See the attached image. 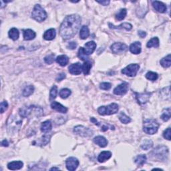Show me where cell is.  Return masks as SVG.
<instances>
[{"instance_id": "cell-12", "label": "cell", "mask_w": 171, "mask_h": 171, "mask_svg": "<svg viewBox=\"0 0 171 171\" xmlns=\"http://www.w3.org/2000/svg\"><path fill=\"white\" fill-rule=\"evenodd\" d=\"M128 86L126 83L124 82L123 84L118 85V86L116 87L114 90V93L116 95H124L126 94L128 91Z\"/></svg>"}, {"instance_id": "cell-19", "label": "cell", "mask_w": 171, "mask_h": 171, "mask_svg": "<svg viewBox=\"0 0 171 171\" xmlns=\"http://www.w3.org/2000/svg\"><path fill=\"white\" fill-rule=\"evenodd\" d=\"M94 142L102 148H104L108 145V141L104 136H98L94 138Z\"/></svg>"}, {"instance_id": "cell-47", "label": "cell", "mask_w": 171, "mask_h": 171, "mask_svg": "<svg viewBox=\"0 0 171 171\" xmlns=\"http://www.w3.org/2000/svg\"><path fill=\"white\" fill-rule=\"evenodd\" d=\"M77 47V43L75 42V41H71L69 43H68L67 46V48L70 50H74V49L76 48Z\"/></svg>"}, {"instance_id": "cell-33", "label": "cell", "mask_w": 171, "mask_h": 171, "mask_svg": "<svg viewBox=\"0 0 171 171\" xmlns=\"http://www.w3.org/2000/svg\"><path fill=\"white\" fill-rule=\"evenodd\" d=\"M146 46L149 48H152V47L158 48V46H159V40H158V38L157 37L153 38L151 39L150 41H148Z\"/></svg>"}, {"instance_id": "cell-48", "label": "cell", "mask_w": 171, "mask_h": 171, "mask_svg": "<svg viewBox=\"0 0 171 171\" xmlns=\"http://www.w3.org/2000/svg\"><path fill=\"white\" fill-rule=\"evenodd\" d=\"M65 78H66V74H64V73H61V74H58L57 78H56V81L60 82L64 79Z\"/></svg>"}, {"instance_id": "cell-8", "label": "cell", "mask_w": 171, "mask_h": 171, "mask_svg": "<svg viewBox=\"0 0 171 171\" xmlns=\"http://www.w3.org/2000/svg\"><path fill=\"white\" fill-rule=\"evenodd\" d=\"M139 68H140V66L137 63H131L128 66L124 68L122 70V73L129 77H134L137 74Z\"/></svg>"}, {"instance_id": "cell-53", "label": "cell", "mask_w": 171, "mask_h": 171, "mask_svg": "<svg viewBox=\"0 0 171 171\" xmlns=\"http://www.w3.org/2000/svg\"><path fill=\"white\" fill-rule=\"evenodd\" d=\"M108 126H102V129H101V130L102 131H106L107 130H108Z\"/></svg>"}, {"instance_id": "cell-30", "label": "cell", "mask_w": 171, "mask_h": 171, "mask_svg": "<svg viewBox=\"0 0 171 171\" xmlns=\"http://www.w3.org/2000/svg\"><path fill=\"white\" fill-rule=\"evenodd\" d=\"M161 66L164 68H169L171 65V58L170 54H168L167 56L163 58L162 60L160 61Z\"/></svg>"}, {"instance_id": "cell-40", "label": "cell", "mask_w": 171, "mask_h": 171, "mask_svg": "<svg viewBox=\"0 0 171 171\" xmlns=\"http://www.w3.org/2000/svg\"><path fill=\"white\" fill-rule=\"evenodd\" d=\"M58 94V88L56 86H53L52 88V89L50 90V100H54L56 96H57Z\"/></svg>"}, {"instance_id": "cell-39", "label": "cell", "mask_w": 171, "mask_h": 171, "mask_svg": "<svg viewBox=\"0 0 171 171\" xmlns=\"http://www.w3.org/2000/svg\"><path fill=\"white\" fill-rule=\"evenodd\" d=\"M78 56L82 60H84V61L88 60V56L85 53L84 50V48H80L79 49V50H78Z\"/></svg>"}, {"instance_id": "cell-36", "label": "cell", "mask_w": 171, "mask_h": 171, "mask_svg": "<svg viewBox=\"0 0 171 171\" xmlns=\"http://www.w3.org/2000/svg\"><path fill=\"white\" fill-rule=\"evenodd\" d=\"M119 119L121 121V123L123 124H128L131 122V118L128 116H126L123 112H122L119 115Z\"/></svg>"}, {"instance_id": "cell-27", "label": "cell", "mask_w": 171, "mask_h": 171, "mask_svg": "<svg viewBox=\"0 0 171 171\" xmlns=\"http://www.w3.org/2000/svg\"><path fill=\"white\" fill-rule=\"evenodd\" d=\"M90 35V31L89 29L87 26H84L82 27L81 30H80V37L82 40H86Z\"/></svg>"}, {"instance_id": "cell-49", "label": "cell", "mask_w": 171, "mask_h": 171, "mask_svg": "<svg viewBox=\"0 0 171 171\" xmlns=\"http://www.w3.org/2000/svg\"><path fill=\"white\" fill-rule=\"evenodd\" d=\"M98 3L104 6H106L110 4V1L109 0H104V1H96Z\"/></svg>"}, {"instance_id": "cell-16", "label": "cell", "mask_w": 171, "mask_h": 171, "mask_svg": "<svg viewBox=\"0 0 171 171\" xmlns=\"http://www.w3.org/2000/svg\"><path fill=\"white\" fill-rule=\"evenodd\" d=\"M51 107L52 108L58 112H61V113H66L68 111V109L66 107H65L64 106H63L60 103H58L57 102H53L52 104H51Z\"/></svg>"}, {"instance_id": "cell-37", "label": "cell", "mask_w": 171, "mask_h": 171, "mask_svg": "<svg viewBox=\"0 0 171 171\" xmlns=\"http://www.w3.org/2000/svg\"><path fill=\"white\" fill-rule=\"evenodd\" d=\"M71 90L68 88H63L60 91V96L63 99H66L70 96L71 94Z\"/></svg>"}, {"instance_id": "cell-28", "label": "cell", "mask_w": 171, "mask_h": 171, "mask_svg": "<svg viewBox=\"0 0 171 171\" xmlns=\"http://www.w3.org/2000/svg\"><path fill=\"white\" fill-rule=\"evenodd\" d=\"M8 34H9V37L14 41H16L18 40L19 36V33L18 30L15 28H11V30L9 31Z\"/></svg>"}, {"instance_id": "cell-14", "label": "cell", "mask_w": 171, "mask_h": 171, "mask_svg": "<svg viewBox=\"0 0 171 171\" xmlns=\"http://www.w3.org/2000/svg\"><path fill=\"white\" fill-rule=\"evenodd\" d=\"M84 47V52L87 56H88L94 52L95 49L96 48V43L93 41H88V42L86 43Z\"/></svg>"}, {"instance_id": "cell-2", "label": "cell", "mask_w": 171, "mask_h": 171, "mask_svg": "<svg viewBox=\"0 0 171 171\" xmlns=\"http://www.w3.org/2000/svg\"><path fill=\"white\" fill-rule=\"evenodd\" d=\"M19 114L22 118H28L31 116L40 117L43 114V109L36 106H24L19 109Z\"/></svg>"}, {"instance_id": "cell-3", "label": "cell", "mask_w": 171, "mask_h": 171, "mask_svg": "<svg viewBox=\"0 0 171 171\" xmlns=\"http://www.w3.org/2000/svg\"><path fill=\"white\" fill-rule=\"evenodd\" d=\"M22 120L16 116H11L7 122V128L8 131L11 134H15L21 128Z\"/></svg>"}, {"instance_id": "cell-29", "label": "cell", "mask_w": 171, "mask_h": 171, "mask_svg": "<svg viewBox=\"0 0 171 171\" xmlns=\"http://www.w3.org/2000/svg\"><path fill=\"white\" fill-rule=\"evenodd\" d=\"M146 162V156L145 155H140L135 158V163L138 167H142Z\"/></svg>"}, {"instance_id": "cell-20", "label": "cell", "mask_w": 171, "mask_h": 171, "mask_svg": "<svg viewBox=\"0 0 171 171\" xmlns=\"http://www.w3.org/2000/svg\"><path fill=\"white\" fill-rule=\"evenodd\" d=\"M24 163L21 161H14L9 162L8 165V169L11 170H19L23 167Z\"/></svg>"}, {"instance_id": "cell-46", "label": "cell", "mask_w": 171, "mask_h": 171, "mask_svg": "<svg viewBox=\"0 0 171 171\" xmlns=\"http://www.w3.org/2000/svg\"><path fill=\"white\" fill-rule=\"evenodd\" d=\"M164 138L167 139L168 140H170V128H168L167 130H165L163 133Z\"/></svg>"}, {"instance_id": "cell-42", "label": "cell", "mask_w": 171, "mask_h": 171, "mask_svg": "<svg viewBox=\"0 0 171 171\" xmlns=\"http://www.w3.org/2000/svg\"><path fill=\"white\" fill-rule=\"evenodd\" d=\"M44 61L46 63L48 64H52L54 61V55L53 54H50L46 56L44 58Z\"/></svg>"}, {"instance_id": "cell-54", "label": "cell", "mask_w": 171, "mask_h": 171, "mask_svg": "<svg viewBox=\"0 0 171 171\" xmlns=\"http://www.w3.org/2000/svg\"><path fill=\"white\" fill-rule=\"evenodd\" d=\"M59 170V168H56V167H53L52 168H50V170Z\"/></svg>"}, {"instance_id": "cell-31", "label": "cell", "mask_w": 171, "mask_h": 171, "mask_svg": "<svg viewBox=\"0 0 171 171\" xmlns=\"http://www.w3.org/2000/svg\"><path fill=\"white\" fill-rule=\"evenodd\" d=\"M92 68V63L89 60L85 61V62L82 66V72L84 75H88L90 74V69Z\"/></svg>"}, {"instance_id": "cell-5", "label": "cell", "mask_w": 171, "mask_h": 171, "mask_svg": "<svg viewBox=\"0 0 171 171\" xmlns=\"http://www.w3.org/2000/svg\"><path fill=\"white\" fill-rule=\"evenodd\" d=\"M31 18L38 22H42L47 18V13L41 8L40 5L37 4L34 7L33 10L31 13Z\"/></svg>"}, {"instance_id": "cell-45", "label": "cell", "mask_w": 171, "mask_h": 171, "mask_svg": "<svg viewBox=\"0 0 171 171\" xmlns=\"http://www.w3.org/2000/svg\"><path fill=\"white\" fill-rule=\"evenodd\" d=\"M8 108V104L6 101H3L1 102V106H0V109H1V113H4V112Z\"/></svg>"}, {"instance_id": "cell-32", "label": "cell", "mask_w": 171, "mask_h": 171, "mask_svg": "<svg viewBox=\"0 0 171 171\" xmlns=\"http://www.w3.org/2000/svg\"><path fill=\"white\" fill-rule=\"evenodd\" d=\"M170 112H171V110H170V108L164 109L163 111H162V115H161V116H160L161 119H162V120L165 121V122L168 121V120L170 118Z\"/></svg>"}, {"instance_id": "cell-35", "label": "cell", "mask_w": 171, "mask_h": 171, "mask_svg": "<svg viewBox=\"0 0 171 171\" xmlns=\"http://www.w3.org/2000/svg\"><path fill=\"white\" fill-rule=\"evenodd\" d=\"M127 14V10L126 9H121L116 14V19L118 21H122L125 18Z\"/></svg>"}, {"instance_id": "cell-1", "label": "cell", "mask_w": 171, "mask_h": 171, "mask_svg": "<svg viewBox=\"0 0 171 171\" xmlns=\"http://www.w3.org/2000/svg\"><path fill=\"white\" fill-rule=\"evenodd\" d=\"M82 19L76 14L68 16L61 24L60 34L64 40H68L74 37L78 32Z\"/></svg>"}, {"instance_id": "cell-13", "label": "cell", "mask_w": 171, "mask_h": 171, "mask_svg": "<svg viewBox=\"0 0 171 171\" xmlns=\"http://www.w3.org/2000/svg\"><path fill=\"white\" fill-rule=\"evenodd\" d=\"M68 70H69V72L70 74L74 75H79L81 74L82 71V66L79 63H73V64L70 66L69 68H68Z\"/></svg>"}, {"instance_id": "cell-51", "label": "cell", "mask_w": 171, "mask_h": 171, "mask_svg": "<svg viewBox=\"0 0 171 171\" xmlns=\"http://www.w3.org/2000/svg\"><path fill=\"white\" fill-rule=\"evenodd\" d=\"M1 146H6V147H7V146H9V142H8V140H6V139H5V140H4L3 141L1 142Z\"/></svg>"}, {"instance_id": "cell-10", "label": "cell", "mask_w": 171, "mask_h": 171, "mask_svg": "<svg viewBox=\"0 0 171 171\" xmlns=\"http://www.w3.org/2000/svg\"><path fill=\"white\" fill-rule=\"evenodd\" d=\"M128 50V47L126 44L121 42L114 43L111 46V50L114 53H123L125 52Z\"/></svg>"}, {"instance_id": "cell-6", "label": "cell", "mask_w": 171, "mask_h": 171, "mask_svg": "<svg viewBox=\"0 0 171 171\" xmlns=\"http://www.w3.org/2000/svg\"><path fill=\"white\" fill-rule=\"evenodd\" d=\"M152 156L154 158L158 160L159 161L165 160L167 158L168 155V148L165 146H158L152 152Z\"/></svg>"}, {"instance_id": "cell-9", "label": "cell", "mask_w": 171, "mask_h": 171, "mask_svg": "<svg viewBox=\"0 0 171 171\" xmlns=\"http://www.w3.org/2000/svg\"><path fill=\"white\" fill-rule=\"evenodd\" d=\"M74 132L78 135L83 136V137H90L93 135V131L91 129L83 126H76L74 127Z\"/></svg>"}, {"instance_id": "cell-18", "label": "cell", "mask_w": 171, "mask_h": 171, "mask_svg": "<svg viewBox=\"0 0 171 171\" xmlns=\"http://www.w3.org/2000/svg\"><path fill=\"white\" fill-rule=\"evenodd\" d=\"M130 52L134 54H139L141 52V43L140 41H135L132 43L129 48Z\"/></svg>"}, {"instance_id": "cell-11", "label": "cell", "mask_w": 171, "mask_h": 171, "mask_svg": "<svg viewBox=\"0 0 171 171\" xmlns=\"http://www.w3.org/2000/svg\"><path fill=\"white\" fill-rule=\"evenodd\" d=\"M66 165L68 170L74 171L79 165V160L75 157H70L66 160Z\"/></svg>"}, {"instance_id": "cell-43", "label": "cell", "mask_w": 171, "mask_h": 171, "mask_svg": "<svg viewBox=\"0 0 171 171\" xmlns=\"http://www.w3.org/2000/svg\"><path fill=\"white\" fill-rule=\"evenodd\" d=\"M51 135H45L43 136L42 138L41 139V145H46L50 142Z\"/></svg>"}, {"instance_id": "cell-50", "label": "cell", "mask_w": 171, "mask_h": 171, "mask_svg": "<svg viewBox=\"0 0 171 171\" xmlns=\"http://www.w3.org/2000/svg\"><path fill=\"white\" fill-rule=\"evenodd\" d=\"M138 36H140V37L142 38L146 37V33L145 32V31H142V30L138 31Z\"/></svg>"}, {"instance_id": "cell-52", "label": "cell", "mask_w": 171, "mask_h": 171, "mask_svg": "<svg viewBox=\"0 0 171 171\" xmlns=\"http://www.w3.org/2000/svg\"><path fill=\"white\" fill-rule=\"evenodd\" d=\"M90 121H91L92 123H93L94 124H96V125H98V126L99 125V124H98V121L94 118H90Z\"/></svg>"}, {"instance_id": "cell-15", "label": "cell", "mask_w": 171, "mask_h": 171, "mask_svg": "<svg viewBox=\"0 0 171 171\" xmlns=\"http://www.w3.org/2000/svg\"><path fill=\"white\" fill-rule=\"evenodd\" d=\"M151 96V93H143V94H138L136 93V100L139 104H145L147 102L149 99H150Z\"/></svg>"}, {"instance_id": "cell-26", "label": "cell", "mask_w": 171, "mask_h": 171, "mask_svg": "<svg viewBox=\"0 0 171 171\" xmlns=\"http://www.w3.org/2000/svg\"><path fill=\"white\" fill-rule=\"evenodd\" d=\"M108 25L110 28L112 29H125V30L127 31H130V30H132V28H133V26H132L130 24H128V23L122 24L118 26H115L112 25V24H111L110 23Z\"/></svg>"}, {"instance_id": "cell-25", "label": "cell", "mask_w": 171, "mask_h": 171, "mask_svg": "<svg viewBox=\"0 0 171 171\" xmlns=\"http://www.w3.org/2000/svg\"><path fill=\"white\" fill-rule=\"evenodd\" d=\"M56 60L61 66H66L68 63V62H69V58L66 55H61L58 56Z\"/></svg>"}, {"instance_id": "cell-7", "label": "cell", "mask_w": 171, "mask_h": 171, "mask_svg": "<svg viewBox=\"0 0 171 171\" xmlns=\"http://www.w3.org/2000/svg\"><path fill=\"white\" fill-rule=\"evenodd\" d=\"M118 111V105L116 103H112L106 106H101L98 109V112L100 115H111L116 114Z\"/></svg>"}, {"instance_id": "cell-41", "label": "cell", "mask_w": 171, "mask_h": 171, "mask_svg": "<svg viewBox=\"0 0 171 171\" xmlns=\"http://www.w3.org/2000/svg\"><path fill=\"white\" fill-rule=\"evenodd\" d=\"M152 146H153V142L152 141H151L150 140H146L145 141V142L141 145V148H142L143 150H147L150 148H152Z\"/></svg>"}, {"instance_id": "cell-38", "label": "cell", "mask_w": 171, "mask_h": 171, "mask_svg": "<svg viewBox=\"0 0 171 171\" xmlns=\"http://www.w3.org/2000/svg\"><path fill=\"white\" fill-rule=\"evenodd\" d=\"M158 76L157 73L153 72H148L146 74V79L150 80V81H155V80L158 79Z\"/></svg>"}, {"instance_id": "cell-44", "label": "cell", "mask_w": 171, "mask_h": 171, "mask_svg": "<svg viewBox=\"0 0 171 171\" xmlns=\"http://www.w3.org/2000/svg\"><path fill=\"white\" fill-rule=\"evenodd\" d=\"M100 88L102 90H108L111 88V84L108 82H103L100 85Z\"/></svg>"}, {"instance_id": "cell-17", "label": "cell", "mask_w": 171, "mask_h": 171, "mask_svg": "<svg viewBox=\"0 0 171 171\" xmlns=\"http://www.w3.org/2000/svg\"><path fill=\"white\" fill-rule=\"evenodd\" d=\"M152 6L156 11L160 12V13H165L167 11V6L165 4L160 1H152Z\"/></svg>"}, {"instance_id": "cell-22", "label": "cell", "mask_w": 171, "mask_h": 171, "mask_svg": "<svg viewBox=\"0 0 171 171\" xmlns=\"http://www.w3.org/2000/svg\"><path fill=\"white\" fill-rule=\"evenodd\" d=\"M112 156V153L110 151H103L100 154L98 157V160L99 162H104L105 161L108 160Z\"/></svg>"}, {"instance_id": "cell-23", "label": "cell", "mask_w": 171, "mask_h": 171, "mask_svg": "<svg viewBox=\"0 0 171 171\" xmlns=\"http://www.w3.org/2000/svg\"><path fill=\"white\" fill-rule=\"evenodd\" d=\"M56 35V32L55 29L51 28L50 30L45 31L44 34H43V38L46 40H52L55 38Z\"/></svg>"}, {"instance_id": "cell-24", "label": "cell", "mask_w": 171, "mask_h": 171, "mask_svg": "<svg viewBox=\"0 0 171 171\" xmlns=\"http://www.w3.org/2000/svg\"><path fill=\"white\" fill-rule=\"evenodd\" d=\"M52 128V124L51 121L50 120H46L43 122L41 125V131L43 133H49Z\"/></svg>"}, {"instance_id": "cell-21", "label": "cell", "mask_w": 171, "mask_h": 171, "mask_svg": "<svg viewBox=\"0 0 171 171\" xmlns=\"http://www.w3.org/2000/svg\"><path fill=\"white\" fill-rule=\"evenodd\" d=\"M36 34L35 31H33L32 30L28 29V30H24V38L25 40H32L36 38Z\"/></svg>"}, {"instance_id": "cell-4", "label": "cell", "mask_w": 171, "mask_h": 171, "mask_svg": "<svg viewBox=\"0 0 171 171\" xmlns=\"http://www.w3.org/2000/svg\"><path fill=\"white\" fill-rule=\"evenodd\" d=\"M159 124L155 119H146L144 121L143 130L148 134H154L158 131Z\"/></svg>"}, {"instance_id": "cell-34", "label": "cell", "mask_w": 171, "mask_h": 171, "mask_svg": "<svg viewBox=\"0 0 171 171\" xmlns=\"http://www.w3.org/2000/svg\"><path fill=\"white\" fill-rule=\"evenodd\" d=\"M34 91V87L32 85H29L25 87V88L23 90V96L25 97H28L33 94Z\"/></svg>"}]
</instances>
